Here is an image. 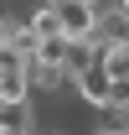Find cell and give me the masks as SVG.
<instances>
[{
  "label": "cell",
  "mask_w": 129,
  "mask_h": 135,
  "mask_svg": "<svg viewBox=\"0 0 129 135\" xmlns=\"http://www.w3.org/2000/svg\"><path fill=\"white\" fill-rule=\"evenodd\" d=\"M52 11H57V26L72 47L98 36V0H52Z\"/></svg>",
  "instance_id": "cell-1"
},
{
  "label": "cell",
  "mask_w": 129,
  "mask_h": 135,
  "mask_svg": "<svg viewBox=\"0 0 129 135\" xmlns=\"http://www.w3.org/2000/svg\"><path fill=\"white\" fill-rule=\"evenodd\" d=\"M31 62H47V68H62V62H72V42H67L62 31L36 36V42H31Z\"/></svg>",
  "instance_id": "cell-2"
},
{
  "label": "cell",
  "mask_w": 129,
  "mask_h": 135,
  "mask_svg": "<svg viewBox=\"0 0 129 135\" xmlns=\"http://www.w3.org/2000/svg\"><path fill=\"white\" fill-rule=\"evenodd\" d=\"M31 99V68H0V104H26Z\"/></svg>",
  "instance_id": "cell-3"
},
{
  "label": "cell",
  "mask_w": 129,
  "mask_h": 135,
  "mask_svg": "<svg viewBox=\"0 0 129 135\" xmlns=\"http://www.w3.org/2000/svg\"><path fill=\"white\" fill-rule=\"evenodd\" d=\"M26 26H31V36H52V31H62L57 26V11H52V0H41L31 16H26Z\"/></svg>",
  "instance_id": "cell-4"
},
{
  "label": "cell",
  "mask_w": 129,
  "mask_h": 135,
  "mask_svg": "<svg viewBox=\"0 0 129 135\" xmlns=\"http://www.w3.org/2000/svg\"><path fill=\"white\" fill-rule=\"evenodd\" d=\"M119 109H124V119H129V104H119Z\"/></svg>",
  "instance_id": "cell-5"
},
{
  "label": "cell",
  "mask_w": 129,
  "mask_h": 135,
  "mask_svg": "<svg viewBox=\"0 0 129 135\" xmlns=\"http://www.w3.org/2000/svg\"><path fill=\"white\" fill-rule=\"evenodd\" d=\"M0 21H5V11H0Z\"/></svg>",
  "instance_id": "cell-6"
}]
</instances>
